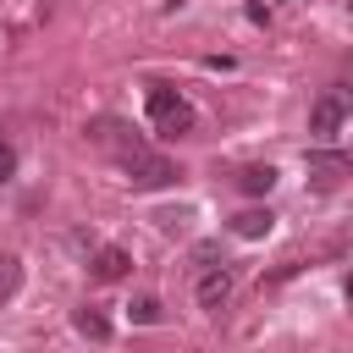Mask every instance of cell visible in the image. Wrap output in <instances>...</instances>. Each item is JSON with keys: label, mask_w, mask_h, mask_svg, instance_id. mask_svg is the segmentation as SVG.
<instances>
[{"label": "cell", "mask_w": 353, "mask_h": 353, "mask_svg": "<svg viewBox=\"0 0 353 353\" xmlns=\"http://www.w3.org/2000/svg\"><path fill=\"white\" fill-rule=\"evenodd\" d=\"M149 121H154L160 138H182V132H193V105H188L176 88L149 83Z\"/></svg>", "instance_id": "obj_1"}, {"label": "cell", "mask_w": 353, "mask_h": 353, "mask_svg": "<svg viewBox=\"0 0 353 353\" xmlns=\"http://www.w3.org/2000/svg\"><path fill=\"white\" fill-rule=\"evenodd\" d=\"M353 116V88L347 83H336V88H325L314 105H309V132L325 143V138H336V127Z\"/></svg>", "instance_id": "obj_2"}, {"label": "cell", "mask_w": 353, "mask_h": 353, "mask_svg": "<svg viewBox=\"0 0 353 353\" xmlns=\"http://www.w3.org/2000/svg\"><path fill=\"white\" fill-rule=\"evenodd\" d=\"M121 171H127V182L132 188H171L176 182V165L165 160V154H154V149H132V154H121Z\"/></svg>", "instance_id": "obj_3"}, {"label": "cell", "mask_w": 353, "mask_h": 353, "mask_svg": "<svg viewBox=\"0 0 353 353\" xmlns=\"http://www.w3.org/2000/svg\"><path fill=\"white\" fill-rule=\"evenodd\" d=\"M303 171H309L314 188H336L342 176H353V154H342V149H309Z\"/></svg>", "instance_id": "obj_4"}, {"label": "cell", "mask_w": 353, "mask_h": 353, "mask_svg": "<svg viewBox=\"0 0 353 353\" xmlns=\"http://www.w3.org/2000/svg\"><path fill=\"white\" fill-rule=\"evenodd\" d=\"M232 287H237L232 270H226V265H210V270L199 276V303H204L210 314H221V309L232 303Z\"/></svg>", "instance_id": "obj_5"}, {"label": "cell", "mask_w": 353, "mask_h": 353, "mask_svg": "<svg viewBox=\"0 0 353 353\" xmlns=\"http://www.w3.org/2000/svg\"><path fill=\"white\" fill-rule=\"evenodd\" d=\"M94 281H121L127 270H132V254L127 248H116V243H105V248H94Z\"/></svg>", "instance_id": "obj_6"}, {"label": "cell", "mask_w": 353, "mask_h": 353, "mask_svg": "<svg viewBox=\"0 0 353 353\" xmlns=\"http://www.w3.org/2000/svg\"><path fill=\"white\" fill-rule=\"evenodd\" d=\"M72 325H77L88 342H105V336H110V320H105V309H94V303H83V309L72 314Z\"/></svg>", "instance_id": "obj_7"}, {"label": "cell", "mask_w": 353, "mask_h": 353, "mask_svg": "<svg viewBox=\"0 0 353 353\" xmlns=\"http://www.w3.org/2000/svg\"><path fill=\"white\" fill-rule=\"evenodd\" d=\"M270 226H276L270 210H243V215H232V232H237V237H265Z\"/></svg>", "instance_id": "obj_8"}, {"label": "cell", "mask_w": 353, "mask_h": 353, "mask_svg": "<svg viewBox=\"0 0 353 353\" xmlns=\"http://www.w3.org/2000/svg\"><path fill=\"white\" fill-rule=\"evenodd\" d=\"M237 188L243 193H270L276 188V165H243L237 171Z\"/></svg>", "instance_id": "obj_9"}, {"label": "cell", "mask_w": 353, "mask_h": 353, "mask_svg": "<svg viewBox=\"0 0 353 353\" xmlns=\"http://www.w3.org/2000/svg\"><path fill=\"white\" fill-rule=\"evenodd\" d=\"M22 287V259L17 254H0V303H11Z\"/></svg>", "instance_id": "obj_10"}, {"label": "cell", "mask_w": 353, "mask_h": 353, "mask_svg": "<svg viewBox=\"0 0 353 353\" xmlns=\"http://www.w3.org/2000/svg\"><path fill=\"white\" fill-rule=\"evenodd\" d=\"M160 314H165L160 298H138V303H132V325H160Z\"/></svg>", "instance_id": "obj_11"}, {"label": "cell", "mask_w": 353, "mask_h": 353, "mask_svg": "<svg viewBox=\"0 0 353 353\" xmlns=\"http://www.w3.org/2000/svg\"><path fill=\"white\" fill-rule=\"evenodd\" d=\"M154 221H160V232H182V226L193 221V210H160Z\"/></svg>", "instance_id": "obj_12"}, {"label": "cell", "mask_w": 353, "mask_h": 353, "mask_svg": "<svg viewBox=\"0 0 353 353\" xmlns=\"http://www.w3.org/2000/svg\"><path fill=\"white\" fill-rule=\"evenodd\" d=\"M11 171H17V149H11V143H6V138H0V182H6V176H11Z\"/></svg>", "instance_id": "obj_13"}, {"label": "cell", "mask_w": 353, "mask_h": 353, "mask_svg": "<svg viewBox=\"0 0 353 353\" xmlns=\"http://www.w3.org/2000/svg\"><path fill=\"white\" fill-rule=\"evenodd\" d=\"M193 259H199V265H210V259H221V243H199V248H193Z\"/></svg>", "instance_id": "obj_14"}, {"label": "cell", "mask_w": 353, "mask_h": 353, "mask_svg": "<svg viewBox=\"0 0 353 353\" xmlns=\"http://www.w3.org/2000/svg\"><path fill=\"white\" fill-rule=\"evenodd\" d=\"M347 303H353V270H347Z\"/></svg>", "instance_id": "obj_15"}]
</instances>
